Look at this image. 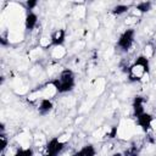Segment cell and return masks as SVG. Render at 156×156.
<instances>
[{
  "label": "cell",
  "instance_id": "cell-1",
  "mask_svg": "<svg viewBox=\"0 0 156 156\" xmlns=\"http://www.w3.org/2000/svg\"><path fill=\"white\" fill-rule=\"evenodd\" d=\"M150 73V62L147 56L140 55L128 68V78L130 82H139Z\"/></svg>",
  "mask_w": 156,
  "mask_h": 156
},
{
  "label": "cell",
  "instance_id": "cell-2",
  "mask_svg": "<svg viewBox=\"0 0 156 156\" xmlns=\"http://www.w3.org/2000/svg\"><path fill=\"white\" fill-rule=\"evenodd\" d=\"M50 84L60 94H65V93L73 90V88L76 85V77H74L73 71L68 69V68L61 71L60 74L50 82Z\"/></svg>",
  "mask_w": 156,
  "mask_h": 156
},
{
  "label": "cell",
  "instance_id": "cell-3",
  "mask_svg": "<svg viewBox=\"0 0 156 156\" xmlns=\"http://www.w3.org/2000/svg\"><path fill=\"white\" fill-rule=\"evenodd\" d=\"M65 147V143H62L60 140L58 136L51 138L44 146V156H58L61 154V151Z\"/></svg>",
  "mask_w": 156,
  "mask_h": 156
},
{
  "label": "cell",
  "instance_id": "cell-4",
  "mask_svg": "<svg viewBox=\"0 0 156 156\" xmlns=\"http://www.w3.org/2000/svg\"><path fill=\"white\" fill-rule=\"evenodd\" d=\"M134 39H135V30L129 28V29H126L118 38L117 40V46L119 48V50L122 51H128L133 43H134Z\"/></svg>",
  "mask_w": 156,
  "mask_h": 156
},
{
  "label": "cell",
  "instance_id": "cell-5",
  "mask_svg": "<svg viewBox=\"0 0 156 156\" xmlns=\"http://www.w3.org/2000/svg\"><path fill=\"white\" fill-rule=\"evenodd\" d=\"M152 121H154V116L149 112H144L141 113L140 116L136 117V123L138 126L145 132L147 133L150 129H151V124H152Z\"/></svg>",
  "mask_w": 156,
  "mask_h": 156
},
{
  "label": "cell",
  "instance_id": "cell-6",
  "mask_svg": "<svg viewBox=\"0 0 156 156\" xmlns=\"http://www.w3.org/2000/svg\"><path fill=\"white\" fill-rule=\"evenodd\" d=\"M65 40H66V32L62 28L54 30L52 34H51V37H50V44L54 45V46H61V45H63Z\"/></svg>",
  "mask_w": 156,
  "mask_h": 156
},
{
  "label": "cell",
  "instance_id": "cell-7",
  "mask_svg": "<svg viewBox=\"0 0 156 156\" xmlns=\"http://www.w3.org/2000/svg\"><path fill=\"white\" fill-rule=\"evenodd\" d=\"M144 104H145V100L143 96H135L134 100H133V104H132V108H133V115L134 117L136 118L138 116H140L141 113L145 112L144 110Z\"/></svg>",
  "mask_w": 156,
  "mask_h": 156
},
{
  "label": "cell",
  "instance_id": "cell-8",
  "mask_svg": "<svg viewBox=\"0 0 156 156\" xmlns=\"http://www.w3.org/2000/svg\"><path fill=\"white\" fill-rule=\"evenodd\" d=\"M52 108H54V102H52V100L44 98V99L40 100V104H39V106H38V112H39V115L45 116V115H49V113L52 111Z\"/></svg>",
  "mask_w": 156,
  "mask_h": 156
},
{
  "label": "cell",
  "instance_id": "cell-9",
  "mask_svg": "<svg viewBox=\"0 0 156 156\" xmlns=\"http://www.w3.org/2000/svg\"><path fill=\"white\" fill-rule=\"evenodd\" d=\"M37 23H38V15L35 12H33V11H29L26 15V18H24V27H26V29H28V30L34 29Z\"/></svg>",
  "mask_w": 156,
  "mask_h": 156
},
{
  "label": "cell",
  "instance_id": "cell-10",
  "mask_svg": "<svg viewBox=\"0 0 156 156\" xmlns=\"http://www.w3.org/2000/svg\"><path fill=\"white\" fill-rule=\"evenodd\" d=\"M95 155H96V150H95L94 145L87 144L82 149H79L78 151H76L72 156H95Z\"/></svg>",
  "mask_w": 156,
  "mask_h": 156
},
{
  "label": "cell",
  "instance_id": "cell-11",
  "mask_svg": "<svg viewBox=\"0 0 156 156\" xmlns=\"http://www.w3.org/2000/svg\"><path fill=\"white\" fill-rule=\"evenodd\" d=\"M151 6H152L151 1H141V2L135 5V10L140 13H145V12H149L151 10Z\"/></svg>",
  "mask_w": 156,
  "mask_h": 156
},
{
  "label": "cell",
  "instance_id": "cell-12",
  "mask_svg": "<svg viewBox=\"0 0 156 156\" xmlns=\"http://www.w3.org/2000/svg\"><path fill=\"white\" fill-rule=\"evenodd\" d=\"M128 10H129V6H128V5H124V4H118V5H116V6H113V7H112L111 12H112L115 16H121V15L126 13Z\"/></svg>",
  "mask_w": 156,
  "mask_h": 156
},
{
  "label": "cell",
  "instance_id": "cell-13",
  "mask_svg": "<svg viewBox=\"0 0 156 156\" xmlns=\"http://www.w3.org/2000/svg\"><path fill=\"white\" fill-rule=\"evenodd\" d=\"M33 155H34L33 149L26 147V149H18L13 156H33Z\"/></svg>",
  "mask_w": 156,
  "mask_h": 156
},
{
  "label": "cell",
  "instance_id": "cell-14",
  "mask_svg": "<svg viewBox=\"0 0 156 156\" xmlns=\"http://www.w3.org/2000/svg\"><path fill=\"white\" fill-rule=\"evenodd\" d=\"M37 5H38V1H37V0H27V1H26V7H27L28 12L32 11Z\"/></svg>",
  "mask_w": 156,
  "mask_h": 156
},
{
  "label": "cell",
  "instance_id": "cell-15",
  "mask_svg": "<svg viewBox=\"0 0 156 156\" xmlns=\"http://www.w3.org/2000/svg\"><path fill=\"white\" fill-rule=\"evenodd\" d=\"M0 141H1V151H4V150L6 149V146H7V143H9V140H7L6 135H5V133H1V135H0Z\"/></svg>",
  "mask_w": 156,
  "mask_h": 156
},
{
  "label": "cell",
  "instance_id": "cell-16",
  "mask_svg": "<svg viewBox=\"0 0 156 156\" xmlns=\"http://www.w3.org/2000/svg\"><path fill=\"white\" fill-rule=\"evenodd\" d=\"M116 134H117V127H116V126H113V127H111L110 132L107 133V136H108V138H115V136H116Z\"/></svg>",
  "mask_w": 156,
  "mask_h": 156
}]
</instances>
